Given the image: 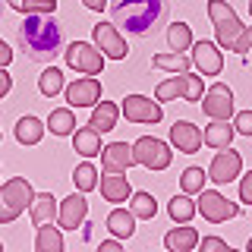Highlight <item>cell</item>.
<instances>
[{"mask_svg": "<svg viewBox=\"0 0 252 252\" xmlns=\"http://www.w3.org/2000/svg\"><path fill=\"white\" fill-rule=\"evenodd\" d=\"M195 205H199L202 218L208 220V224H224V220H230V218L240 215V205L230 202V199H224V195L215 192V189H202Z\"/></svg>", "mask_w": 252, "mask_h": 252, "instance_id": "cell-8", "label": "cell"}, {"mask_svg": "<svg viewBox=\"0 0 252 252\" xmlns=\"http://www.w3.org/2000/svg\"><path fill=\"white\" fill-rule=\"evenodd\" d=\"M167 44L170 51H189L192 47V32H189L186 22H173L167 29Z\"/></svg>", "mask_w": 252, "mask_h": 252, "instance_id": "cell-31", "label": "cell"}, {"mask_svg": "<svg viewBox=\"0 0 252 252\" xmlns=\"http://www.w3.org/2000/svg\"><path fill=\"white\" fill-rule=\"evenodd\" d=\"M38 89H41V94H47V98H54V94H60L66 85H63V73L57 66H47L41 76H38Z\"/></svg>", "mask_w": 252, "mask_h": 252, "instance_id": "cell-30", "label": "cell"}, {"mask_svg": "<svg viewBox=\"0 0 252 252\" xmlns=\"http://www.w3.org/2000/svg\"><path fill=\"white\" fill-rule=\"evenodd\" d=\"M233 126H230V120H211L208 126H205V132H202V142L208 148H227L233 142Z\"/></svg>", "mask_w": 252, "mask_h": 252, "instance_id": "cell-21", "label": "cell"}, {"mask_svg": "<svg viewBox=\"0 0 252 252\" xmlns=\"http://www.w3.org/2000/svg\"><path fill=\"white\" fill-rule=\"evenodd\" d=\"M249 252H252V240H249Z\"/></svg>", "mask_w": 252, "mask_h": 252, "instance_id": "cell-46", "label": "cell"}, {"mask_svg": "<svg viewBox=\"0 0 252 252\" xmlns=\"http://www.w3.org/2000/svg\"><path fill=\"white\" fill-rule=\"evenodd\" d=\"M117 117H120V107H117V104H110V101H98V104L92 107L89 126H94L98 132H110L117 126Z\"/></svg>", "mask_w": 252, "mask_h": 252, "instance_id": "cell-23", "label": "cell"}, {"mask_svg": "<svg viewBox=\"0 0 252 252\" xmlns=\"http://www.w3.org/2000/svg\"><path fill=\"white\" fill-rule=\"evenodd\" d=\"M132 215L136 218H145V220H152L155 218V211H158V202H155V195H148V192H132Z\"/></svg>", "mask_w": 252, "mask_h": 252, "instance_id": "cell-32", "label": "cell"}, {"mask_svg": "<svg viewBox=\"0 0 252 252\" xmlns=\"http://www.w3.org/2000/svg\"><path fill=\"white\" fill-rule=\"evenodd\" d=\"M73 152H79L82 158H94L101 155V132L94 126H82L73 132Z\"/></svg>", "mask_w": 252, "mask_h": 252, "instance_id": "cell-22", "label": "cell"}, {"mask_svg": "<svg viewBox=\"0 0 252 252\" xmlns=\"http://www.w3.org/2000/svg\"><path fill=\"white\" fill-rule=\"evenodd\" d=\"M132 158H136V164H142L148 170H167L173 161V152L167 148V142L155 136H142L132 142Z\"/></svg>", "mask_w": 252, "mask_h": 252, "instance_id": "cell-5", "label": "cell"}, {"mask_svg": "<svg viewBox=\"0 0 252 252\" xmlns=\"http://www.w3.org/2000/svg\"><path fill=\"white\" fill-rule=\"evenodd\" d=\"M107 230L117 236V240H129L136 233V215L132 211H123V208H114L107 215Z\"/></svg>", "mask_w": 252, "mask_h": 252, "instance_id": "cell-24", "label": "cell"}, {"mask_svg": "<svg viewBox=\"0 0 252 252\" xmlns=\"http://www.w3.org/2000/svg\"><path fill=\"white\" fill-rule=\"evenodd\" d=\"M120 114L129 123H161L164 110L158 104V98H145V94H126V101L120 104Z\"/></svg>", "mask_w": 252, "mask_h": 252, "instance_id": "cell-9", "label": "cell"}, {"mask_svg": "<svg viewBox=\"0 0 252 252\" xmlns=\"http://www.w3.org/2000/svg\"><path fill=\"white\" fill-rule=\"evenodd\" d=\"M158 101H173V98H183V101H202V76L192 73H180L164 79L161 85L155 89Z\"/></svg>", "mask_w": 252, "mask_h": 252, "instance_id": "cell-7", "label": "cell"}, {"mask_svg": "<svg viewBox=\"0 0 252 252\" xmlns=\"http://www.w3.org/2000/svg\"><path fill=\"white\" fill-rule=\"evenodd\" d=\"M82 3L89 6V10H94V13H101V10H104V6H107V0H82Z\"/></svg>", "mask_w": 252, "mask_h": 252, "instance_id": "cell-43", "label": "cell"}, {"mask_svg": "<svg viewBox=\"0 0 252 252\" xmlns=\"http://www.w3.org/2000/svg\"><path fill=\"white\" fill-rule=\"evenodd\" d=\"M16 13H54L57 0H6Z\"/></svg>", "mask_w": 252, "mask_h": 252, "instance_id": "cell-34", "label": "cell"}, {"mask_svg": "<svg viewBox=\"0 0 252 252\" xmlns=\"http://www.w3.org/2000/svg\"><path fill=\"white\" fill-rule=\"evenodd\" d=\"M101 195H104V202H126L132 199V189H129V180H126V173H117V170H104V177H101Z\"/></svg>", "mask_w": 252, "mask_h": 252, "instance_id": "cell-18", "label": "cell"}, {"mask_svg": "<svg viewBox=\"0 0 252 252\" xmlns=\"http://www.w3.org/2000/svg\"><path fill=\"white\" fill-rule=\"evenodd\" d=\"M233 51H236V54H249V51H252V26L243 29V35H240V41H236Z\"/></svg>", "mask_w": 252, "mask_h": 252, "instance_id": "cell-37", "label": "cell"}, {"mask_svg": "<svg viewBox=\"0 0 252 252\" xmlns=\"http://www.w3.org/2000/svg\"><path fill=\"white\" fill-rule=\"evenodd\" d=\"M202 110L211 120H230L233 117V92L224 82H215L202 98Z\"/></svg>", "mask_w": 252, "mask_h": 252, "instance_id": "cell-12", "label": "cell"}, {"mask_svg": "<svg viewBox=\"0 0 252 252\" xmlns=\"http://www.w3.org/2000/svg\"><path fill=\"white\" fill-rule=\"evenodd\" d=\"M73 180H76L79 192H92V189L98 186V170H94L92 164L85 161V164H79V167H76V173H73Z\"/></svg>", "mask_w": 252, "mask_h": 252, "instance_id": "cell-35", "label": "cell"}, {"mask_svg": "<svg viewBox=\"0 0 252 252\" xmlns=\"http://www.w3.org/2000/svg\"><path fill=\"white\" fill-rule=\"evenodd\" d=\"M205 180H208V173H205L202 167H186L183 177H180V186H183V192H202L205 189Z\"/></svg>", "mask_w": 252, "mask_h": 252, "instance_id": "cell-33", "label": "cell"}, {"mask_svg": "<svg viewBox=\"0 0 252 252\" xmlns=\"http://www.w3.org/2000/svg\"><path fill=\"white\" fill-rule=\"evenodd\" d=\"M35 249H38V252H63V236H60V227H51V220H47V224H38Z\"/></svg>", "mask_w": 252, "mask_h": 252, "instance_id": "cell-26", "label": "cell"}, {"mask_svg": "<svg viewBox=\"0 0 252 252\" xmlns=\"http://www.w3.org/2000/svg\"><path fill=\"white\" fill-rule=\"evenodd\" d=\"M16 44L26 60L51 63L66 47V29L54 13H26L22 26L16 29Z\"/></svg>", "mask_w": 252, "mask_h": 252, "instance_id": "cell-1", "label": "cell"}, {"mask_svg": "<svg viewBox=\"0 0 252 252\" xmlns=\"http://www.w3.org/2000/svg\"><path fill=\"white\" fill-rule=\"evenodd\" d=\"M170 142H173L177 152L195 155L202 148V129H199V126H192L189 120H177V123L170 126Z\"/></svg>", "mask_w": 252, "mask_h": 252, "instance_id": "cell-16", "label": "cell"}, {"mask_svg": "<svg viewBox=\"0 0 252 252\" xmlns=\"http://www.w3.org/2000/svg\"><path fill=\"white\" fill-rule=\"evenodd\" d=\"M240 202H246V205H252V170H249L246 177L240 180Z\"/></svg>", "mask_w": 252, "mask_h": 252, "instance_id": "cell-38", "label": "cell"}, {"mask_svg": "<svg viewBox=\"0 0 252 252\" xmlns=\"http://www.w3.org/2000/svg\"><path fill=\"white\" fill-rule=\"evenodd\" d=\"M202 243V249H208V252H224L227 249V243L220 240V236H205V240H199Z\"/></svg>", "mask_w": 252, "mask_h": 252, "instance_id": "cell-39", "label": "cell"}, {"mask_svg": "<svg viewBox=\"0 0 252 252\" xmlns=\"http://www.w3.org/2000/svg\"><path fill=\"white\" fill-rule=\"evenodd\" d=\"M0 16H3V0H0Z\"/></svg>", "mask_w": 252, "mask_h": 252, "instance_id": "cell-44", "label": "cell"}, {"mask_svg": "<svg viewBox=\"0 0 252 252\" xmlns=\"http://www.w3.org/2000/svg\"><path fill=\"white\" fill-rule=\"evenodd\" d=\"M101 164H104V170H117V173H126L136 164V158H132V145H126V142H110V145L101 148Z\"/></svg>", "mask_w": 252, "mask_h": 252, "instance_id": "cell-17", "label": "cell"}, {"mask_svg": "<svg viewBox=\"0 0 252 252\" xmlns=\"http://www.w3.org/2000/svg\"><path fill=\"white\" fill-rule=\"evenodd\" d=\"M35 199V189L26 177H13L0 186V224H13L16 218L32 205Z\"/></svg>", "mask_w": 252, "mask_h": 252, "instance_id": "cell-3", "label": "cell"}, {"mask_svg": "<svg viewBox=\"0 0 252 252\" xmlns=\"http://www.w3.org/2000/svg\"><path fill=\"white\" fill-rule=\"evenodd\" d=\"M233 129L240 132V136H252V110H240V114L233 117Z\"/></svg>", "mask_w": 252, "mask_h": 252, "instance_id": "cell-36", "label": "cell"}, {"mask_svg": "<svg viewBox=\"0 0 252 252\" xmlns=\"http://www.w3.org/2000/svg\"><path fill=\"white\" fill-rule=\"evenodd\" d=\"M63 92H66L69 107H94V104L101 101V82H98L94 76L76 79V82H69Z\"/></svg>", "mask_w": 252, "mask_h": 252, "instance_id": "cell-14", "label": "cell"}, {"mask_svg": "<svg viewBox=\"0 0 252 252\" xmlns=\"http://www.w3.org/2000/svg\"><path fill=\"white\" fill-rule=\"evenodd\" d=\"M249 16H252V0H249Z\"/></svg>", "mask_w": 252, "mask_h": 252, "instance_id": "cell-45", "label": "cell"}, {"mask_svg": "<svg viewBox=\"0 0 252 252\" xmlns=\"http://www.w3.org/2000/svg\"><path fill=\"white\" fill-rule=\"evenodd\" d=\"M240 170H243L240 152H233V148L227 145V148H218L215 161H211V167H208V180H215L218 186H227L240 177Z\"/></svg>", "mask_w": 252, "mask_h": 252, "instance_id": "cell-10", "label": "cell"}, {"mask_svg": "<svg viewBox=\"0 0 252 252\" xmlns=\"http://www.w3.org/2000/svg\"><path fill=\"white\" fill-rule=\"evenodd\" d=\"M114 26L132 38H148L167 22V0H107Z\"/></svg>", "mask_w": 252, "mask_h": 252, "instance_id": "cell-2", "label": "cell"}, {"mask_svg": "<svg viewBox=\"0 0 252 252\" xmlns=\"http://www.w3.org/2000/svg\"><path fill=\"white\" fill-rule=\"evenodd\" d=\"M47 126H51L54 136H73V132H76L73 107H57V110H51V117H47Z\"/></svg>", "mask_w": 252, "mask_h": 252, "instance_id": "cell-27", "label": "cell"}, {"mask_svg": "<svg viewBox=\"0 0 252 252\" xmlns=\"http://www.w3.org/2000/svg\"><path fill=\"white\" fill-rule=\"evenodd\" d=\"M208 16L211 22H215V35H218V47H227V51H233L236 41H240L243 35V22L236 19L233 6L227 3V0H208Z\"/></svg>", "mask_w": 252, "mask_h": 252, "instance_id": "cell-4", "label": "cell"}, {"mask_svg": "<svg viewBox=\"0 0 252 252\" xmlns=\"http://www.w3.org/2000/svg\"><path fill=\"white\" fill-rule=\"evenodd\" d=\"M164 246H167L170 252H189L199 246V230L195 227H170L167 236H164Z\"/></svg>", "mask_w": 252, "mask_h": 252, "instance_id": "cell-20", "label": "cell"}, {"mask_svg": "<svg viewBox=\"0 0 252 252\" xmlns=\"http://www.w3.org/2000/svg\"><path fill=\"white\" fill-rule=\"evenodd\" d=\"M10 89H13V76L6 73V66H0V98H6Z\"/></svg>", "mask_w": 252, "mask_h": 252, "instance_id": "cell-40", "label": "cell"}, {"mask_svg": "<svg viewBox=\"0 0 252 252\" xmlns=\"http://www.w3.org/2000/svg\"><path fill=\"white\" fill-rule=\"evenodd\" d=\"M101 252H120V240H104L101 243Z\"/></svg>", "mask_w": 252, "mask_h": 252, "instance_id": "cell-42", "label": "cell"}, {"mask_svg": "<svg viewBox=\"0 0 252 252\" xmlns=\"http://www.w3.org/2000/svg\"><path fill=\"white\" fill-rule=\"evenodd\" d=\"M195 211H199V205L189 199V192H183V195H173L170 205H167V215L173 218V224H189V220L195 218Z\"/></svg>", "mask_w": 252, "mask_h": 252, "instance_id": "cell-25", "label": "cell"}, {"mask_svg": "<svg viewBox=\"0 0 252 252\" xmlns=\"http://www.w3.org/2000/svg\"><path fill=\"white\" fill-rule=\"evenodd\" d=\"M44 136V123L38 120V117H22L19 123H16V139L22 142V145H38Z\"/></svg>", "mask_w": 252, "mask_h": 252, "instance_id": "cell-28", "label": "cell"}, {"mask_svg": "<svg viewBox=\"0 0 252 252\" xmlns=\"http://www.w3.org/2000/svg\"><path fill=\"white\" fill-rule=\"evenodd\" d=\"M10 60H13V51L0 41V66H10Z\"/></svg>", "mask_w": 252, "mask_h": 252, "instance_id": "cell-41", "label": "cell"}, {"mask_svg": "<svg viewBox=\"0 0 252 252\" xmlns=\"http://www.w3.org/2000/svg\"><path fill=\"white\" fill-rule=\"evenodd\" d=\"M85 215H89V202H85V192H73L60 202L57 211V224L60 230H76V227L85 224Z\"/></svg>", "mask_w": 252, "mask_h": 252, "instance_id": "cell-13", "label": "cell"}, {"mask_svg": "<svg viewBox=\"0 0 252 252\" xmlns=\"http://www.w3.org/2000/svg\"><path fill=\"white\" fill-rule=\"evenodd\" d=\"M0 252H3V243H0Z\"/></svg>", "mask_w": 252, "mask_h": 252, "instance_id": "cell-47", "label": "cell"}, {"mask_svg": "<svg viewBox=\"0 0 252 252\" xmlns=\"http://www.w3.org/2000/svg\"><path fill=\"white\" fill-rule=\"evenodd\" d=\"M192 66L202 76H218L224 69V57H220L218 44L211 41H192Z\"/></svg>", "mask_w": 252, "mask_h": 252, "instance_id": "cell-15", "label": "cell"}, {"mask_svg": "<svg viewBox=\"0 0 252 252\" xmlns=\"http://www.w3.org/2000/svg\"><path fill=\"white\" fill-rule=\"evenodd\" d=\"M29 211H32V224L38 227V224H47V220H57L60 205H57V199H54L51 192H35Z\"/></svg>", "mask_w": 252, "mask_h": 252, "instance_id": "cell-19", "label": "cell"}, {"mask_svg": "<svg viewBox=\"0 0 252 252\" xmlns=\"http://www.w3.org/2000/svg\"><path fill=\"white\" fill-rule=\"evenodd\" d=\"M158 69H173V73H189L192 69V57H186L183 51H173V54H158L152 60Z\"/></svg>", "mask_w": 252, "mask_h": 252, "instance_id": "cell-29", "label": "cell"}, {"mask_svg": "<svg viewBox=\"0 0 252 252\" xmlns=\"http://www.w3.org/2000/svg\"><path fill=\"white\" fill-rule=\"evenodd\" d=\"M63 57H66L69 69H76L82 76H101V69H104V54L89 41H73L63 51Z\"/></svg>", "mask_w": 252, "mask_h": 252, "instance_id": "cell-6", "label": "cell"}, {"mask_svg": "<svg viewBox=\"0 0 252 252\" xmlns=\"http://www.w3.org/2000/svg\"><path fill=\"white\" fill-rule=\"evenodd\" d=\"M92 38H94V47H98L104 57H110V60L126 57V41H123L120 29H117L114 22H98V26H92Z\"/></svg>", "mask_w": 252, "mask_h": 252, "instance_id": "cell-11", "label": "cell"}]
</instances>
